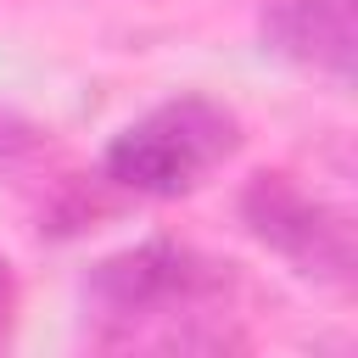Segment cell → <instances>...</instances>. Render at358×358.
<instances>
[{
  "label": "cell",
  "instance_id": "2",
  "mask_svg": "<svg viewBox=\"0 0 358 358\" xmlns=\"http://www.w3.org/2000/svg\"><path fill=\"white\" fill-rule=\"evenodd\" d=\"M241 151V117L224 101L179 95L134 117L106 145V185L134 196H185Z\"/></svg>",
  "mask_w": 358,
  "mask_h": 358
},
{
  "label": "cell",
  "instance_id": "5",
  "mask_svg": "<svg viewBox=\"0 0 358 358\" xmlns=\"http://www.w3.org/2000/svg\"><path fill=\"white\" fill-rule=\"evenodd\" d=\"M11 324H17V280H11V263L0 257V341L11 336Z\"/></svg>",
  "mask_w": 358,
  "mask_h": 358
},
{
  "label": "cell",
  "instance_id": "1",
  "mask_svg": "<svg viewBox=\"0 0 358 358\" xmlns=\"http://www.w3.org/2000/svg\"><path fill=\"white\" fill-rule=\"evenodd\" d=\"M229 302L235 268L179 241L123 246L84 274V324L95 347L218 352L241 341L229 330Z\"/></svg>",
  "mask_w": 358,
  "mask_h": 358
},
{
  "label": "cell",
  "instance_id": "3",
  "mask_svg": "<svg viewBox=\"0 0 358 358\" xmlns=\"http://www.w3.org/2000/svg\"><path fill=\"white\" fill-rule=\"evenodd\" d=\"M241 218L302 280H319V285H347L352 280V263H358L352 218L341 207H330L324 196L302 190L291 173H252L246 190H241Z\"/></svg>",
  "mask_w": 358,
  "mask_h": 358
},
{
  "label": "cell",
  "instance_id": "4",
  "mask_svg": "<svg viewBox=\"0 0 358 358\" xmlns=\"http://www.w3.org/2000/svg\"><path fill=\"white\" fill-rule=\"evenodd\" d=\"M263 50L347 90L352 84V0H263Z\"/></svg>",
  "mask_w": 358,
  "mask_h": 358
}]
</instances>
